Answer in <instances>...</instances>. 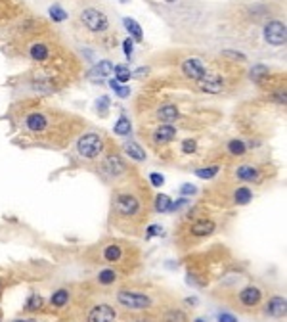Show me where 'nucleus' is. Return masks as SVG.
<instances>
[{
	"label": "nucleus",
	"mask_w": 287,
	"mask_h": 322,
	"mask_svg": "<svg viewBox=\"0 0 287 322\" xmlns=\"http://www.w3.org/2000/svg\"><path fill=\"white\" fill-rule=\"evenodd\" d=\"M245 150H247V146H245L243 140H230L228 142V152L232 154V156H243Z\"/></svg>",
	"instance_id": "obj_26"
},
{
	"label": "nucleus",
	"mask_w": 287,
	"mask_h": 322,
	"mask_svg": "<svg viewBox=\"0 0 287 322\" xmlns=\"http://www.w3.org/2000/svg\"><path fill=\"white\" fill-rule=\"evenodd\" d=\"M122 23H125V27H127V31L131 33V37L134 39V41H138V43H140V41L144 39V33H142V27H140L138 23H136V21H134L132 18H125V19H122Z\"/></svg>",
	"instance_id": "obj_19"
},
{
	"label": "nucleus",
	"mask_w": 287,
	"mask_h": 322,
	"mask_svg": "<svg viewBox=\"0 0 287 322\" xmlns=\"http://www.w3.org/2000/svg\"><path fill=\"white\" fill-rule=\"evenodd\" d=\"M182 73L188 79L197 83V81L207 73V67H205V63L201 60H197V58H188V60L182 61Z\"/></svg>",
	"instance_id": "obj_7"
},
{
	"label": "nucleus",
	"mask_w": 287,
	"mask_h": 322,
	"mask_svg": "<svg viewBox=\"0 0 287 322\" xmlns=\"http://www.w3.org/2000/svg\"><path fill=\"white\" fill-rule=\"evenodd\" d=\"M104 169H105V173H109V174H121L125 173V163H122V159L119 156H107L105 157V161H104Z\"/></svg>",
	"instance_id": "obj_14"
},
{
	"label": "nucleus",
	"mask_w": 287,
	"mask_h": 322,
	"mask_svg": "<svg viewBox=\"0 0 287 322\" xmlns=\"http://www.w3.org/2000/svg\"><path fill=\"white\" fill-rule=\"evenodd\" d=\"M115 209L121 217H134L140 209V200L132 194H119L115 201Z\"/></svg>",
	"instance_id": "obj_5"
},
{
	"label": "nucleus",
	"mask_w": 287,
	"mask_h": 322,
	"mask_svg": "<svg viewBox=\"0 0 287 322\" xmlns=\"http://www.w3.org/2000/svg\"><path fill=\"white\" fill-rule=\"evenodd\" d=\"M46 127H48V119H46V115H44V114H38V112H35V114L27 115V119H25V129H27V131L43 132Z\"/></svg>",
	"instance_id": "obj_11"
},
{
	"label": "nucleus",
	"mask_w": 287,
	"mask_h": 322,
	"mask_svg": "<svg viewBox=\"0 0 287 322\" xmlns=\"http://www.w3.org/2000/svg\"><path fill=\"white\" fill-rule=\"evenodd\" d=\"M80 23L87 27L88 31L92 33H104L105 29L109 27V21H107V16L104 12L96 8H85L80 12Z\"/></svg>",
	"instance_id": "obj_3"
},
{
	"label": "nucleus",
	"mask_w": 287,
	"mask_h": 322,
	"mask_svg": "<svg viewBox=\"0 0 287 322\" xmlns=\"http://www.w3.org/2000/svg\"><path fill=\"white\" fill-rule=\"evenodd\" d=\"M264 77H268V67L266 65H255L251 69V79L255 83H262Z\"/></svg>",
	"instance_id": "obj_30"
},
{
	"label": "nucleus",
	"mask_w": 287,
	"mask_h": 322,
	"mask_svg": "<svg viewBox=\"0 0 287 322\" xmlns=\"http://www.w3.org/2000/svg\"><path fill=\"white\" fill-rule=\"evenodd\" d=\"M195 322H205V320H203V318H197V320H195Z\"/></svg>",
	"instance_id": "obj_47"
},
{
	"label": "nucleus",
	"mask_w": 287,
	"mask_h": 322,
	"mask_svg": "<svg viewBox=\"0 0 287 322\" xmlns=\"http://www.w3.org/2000/svg\"><path fill=\"white\" fill-rule=\"evenodd\" d=\"M197 83H199L201 90H203V92H209V94H218V92H222V88H224L222 77H218L215 73H209V71H207Z\"/></svg>",
	"instance_id": "obj_8"
},
{
	"label": "nucleus",
	"mask_w": 287,
	"mask_h": 322,
	"mask_svg": "<svg viewBox=\"0 0 287 322\" xmlns=\"http://www.w3.org/2000/svg\"><path fill=\"white\" fill-rule=\"evenodd\" d=\"M107 104H109V100L107 98H102V100H98V108H100V112H105L107 110Z\"/></svg>",
	"instance_id": "obj_42"
},
{
	"label": "nucleus",
	"mask_w": 287,
	"mask_h": 322,
	"mask_svg": "<svg viewBox=\"0 0 287 322\" xmlns=\"http://www.w3.org/2000/svg\"><path fill=\"white\" fill-rule=\"evenodd\" d=\"M149 181H151V184L155 186V188H161L163 186V183H165V178L161 176L159 173H151L149 174Z\"/></svg>",
	"instance_id": "obj_37"
},
{
	"label": "nucleus",
	"mask_w": 287,
	"mask_h": 322,
	"mask_svg": "<svg viewBox=\"0 0 287 322\" xmlns=\"http://www.w3.org/2000/svg\"><path fill=\"white\" fill-rule=\"evenodd\" d=\"M29 54L35 61H46L50 58V46H46L44 43H35L29 48Z\"/></svg>",
	"instance_id": "obj_15"
},
{
	"label": "nucleus",
	"mask_w": 287,
	"mask_h": 322,
	"mask_svg": "<svg viewBox=\"0 0 287 322\" xmlns=\"http://www.w3.org/2000/svg\"><path fill=\"white\" fill-rule=\"evenodd\" d=\"M220 171L217 165H213V167H203V169H197L195 171V174L199 176V178H213V176H217V173Z\"/></svg>",
	"instance_id": "obj_33"
},
{
	"label": "nucleus",
	"mask_w": 287,
	"mask_h": 322,
	"mask_svg": "<svg viewBox=\"0 0 287 322\" xmlns=\"http://www.w3.org/2000/svg\"><path fill=\"white\" fill-rule=\"evenodd\" d=\"M169 205H171V198L165 196V194H159L155 198V211L157 213H167L169 211Z\"/></svg>",
	"instance_id": "obj_31"
},
{
	"label": "nucleus",
	"mask_w": 287,
	"mask_h": 322,
	"mask_svg": "<svg viewBox=\"0 0 287 322\" xmlns=\"http://www.w3.org/2000/svg\"><path fill=\"white\" fill-rule=\"evenodd\" d=\"M136 322H153V320H149V318H140V320H136Z\"/></svg>",
	"instance_id": "obj_44"
},
{
	"label": "nucleus",
	"mask_w": 287,
	"mask_h": 322,
	"mask_svg": "<svg viewBox=\"0 0 287 322\" xmlns=\"http://www.w3.org/2000/svg\"><path fill=\"white\" fill-rule=\"evenodd\" d=\"M234 200L237 205H245V203H249L253 200V192L247 186H239L234 194Z\"/></svg>",
	"instance_id": "obj_23"
},
{
	"label": "nucleus",
	"mask_w": 287,
	"mask_h": 322,
	"mask_svg": "<svg viewBox=\"0 0 287 322\" xmlns=\"http://www.w3.org/2000/svg\"><path fill=\"white\" fill-rule=\"evenodd\" d=\"M215 228H217V225L211 219H199L190 227V232L193 236H209L215 232Z\"/></svg>",
	"instance_id": "obj_13"
},
{
	"label": "nucleus",
	"mask_w": 287,
	"mask_h": 322,
	"mask_svg": "<svg viewBox=\"0 0 287 322\" xmlns=\"http://www.w3.org/2000/svg\"><path fill=\"white\" fill-rule=\"evenodd\" d=\"M235 176H237V178H241V181H257V178H259V171H257L255 167L241 165V167H237Z\"/></svg>",
	"instance_id": "obj_20"
},
{
	"label": "nucleus",
	"mask_w": 287,
	"mask_h": 322,
	"mask_svg": "<svg viewBox=\"0 0 287 322\" xmlns=\"http://www.w3.org/2000/svg\"><path fill=\"white\" fill-rule=\"evenodd\" d=\"M122 50H125V56L131 60V56H132V50H134V44H132V39L129 37V39H125L122 41Z\"/></svg>",
	"instance_id": "obj_36"
},
{
	"label": "nucleus",
	"mask_w": 287,
	"mask_h": 322,
	"mask_svg": "<svg viewBox=\"0 0 287 322\" xmlns=\"http://www.w3.org/2000/svg\"><path fill=\"white\" fill-rule=\"evenodd\" d=\"M262 35H264V41L268 44H272V46H281V44H285V39H287L285 23L279 21V19L268 21V23L264 25Z\"/></svg>",
	"instance_id": "obj_4"
},
{
	"label": "nucleus",
	"mask_w": 287,
	"mask_h": 322,
	"mask_svg": "<svg viewBox=\"0 0 287 322\" xmlns=\"http://www.w3.org/2000/svg\"><path fill=\"white\" fill-rule=\"evenodd\" d=\"M122 150H125V152H127V156L132 157L134 161H144V159H146V152L140 148L136 142H131V140H129V142H125Z\"/></svg>",
	"instance_id": "obj_16"
},
{
	"label": "nucleus",
	"mask_w": 287,
	"mask_h": 322,
	"mask_svg": "<svg viewBox=\"0 0 287 322\" xmlns=\"http://www.w3.org/2000/svg\"><path fill=\"white\" fill-rule=\"evenodd\" d=\"M197 192V188L193 186V184H184L182 188H180V194L182 196H191V194H195Z\"/></svg>",
	"instance_id": "obj_38"
},
{
	"label": "nucleus",
	"mask_w": 287,
	"mask_h": 322,
	"mask_svg": "<svg viewBox=\"0 0 287 322\" xmlns=\"http://www.w3.org/2000/svg\"><path fill=\"white\" fill-rule=\"evenodd\" d=\"M163 322H188V318H186V314H184L182 311H178V309H171V311H167L165 313Z\"/></svg>",
	"instance_id": "obj_28"
},
{
	"label": "nucleus",
	"mask_w": 287,
	"mask_h": 322,
	"mask_svg": "<svg viewBox=\"0 0 287 322\" xmlns=\"http://www.w3.org/2000/svg\"><path fill=\"white\" fill-rule=\"evenodd\" d=\"M115 318H117V313H115L113 307L107 303H100L90 309L87 322H113Z\"/></svg>",
	"instance_id": "obj_6"
},
{
	"label": "nucleus",
	"mask_w": 287,
	"mask_h": 322,
	"mask_svg": "<svg viewBox=\"0 0 287 322\" xmlns=\"http://www.w3.org/2000/svg\"><path fill=\"white\" fill-rule=\"evenodd\" d=\"M165 2H169V4H173V2H176V0H165Z\"/></svg>",
	"instance_id": "obj_45"
},
{
	"label": "nucleus",
	"mask_w": 287,
	"mask_h": 322,
	"mask_svg": "<svg viewBox=\"0 0 287 322\" xmlns=\"http://www.w3.org/2000/svg\"><path fill=\"white\" fill-rule=\"evenodd\" d=\"M176 136V127L173 125H159L153 131V142L155 144H167Z\"/></svg>",
	"instance_id": "obj_12"
},
{
	"label": "nucleus",
	"mask_w": 287,
	"mask_h": 322,
	"mask_svg": "<svg viewBox=\"0 0 287 322\" xmlns=\"http://www.w3.org/2000/svg\"><path fill=\"white\" fill-rule=\"evenodd\" d=\"M163 232V228L159 227V225H151V227L148 228V238H151V236H159Z\"/></svg>",
	"instance_id": "obj_41"
},
{
	"label": "nucleus",
	"mask_w": 287,
	"mask_h": 322,
	"mask_svg": "<svg viewBox=\"0 0 287 322\" xmlns=\"http://www.w3.org/2000/svg\"><path fill=\"white\" fill-rule=\"evenodd\" d=\"M115 134H121V136L131 134V119L129 117H125V115L119 117V121L115 123Z\"/></svg>",
	"instance_id": "obj_25"
},
{
	"label": "nucleus",
	"mask_w": 287,
	"mask_h": 322,
	"mask_svg": "<svg viewBox=\"0 0 287 322\" xmlns=\"http://www.w3.org/2000/svg\"><path fill=\"white\" fill-rule=\"evenodd\" d=\"M16 322H35V320H16Z\"/></svg>",
	"instance_id": "obj_46"
},
{
	"label": "nucleus",
	"mask_w": 287,
	"mask_h": 322,
	"mask_svg": "<svg viewBox=\"0 0 287 322\" xmlns=\"http://www.w3.org/2000/svg\"><path fill=\"white\" fill-rule=\"evenodd\" d=\"M178 108L173 104H167V105H161L159 108V112H157V117L161 119V121H174L176 117H178Z\"/></svg>",
	"instance_id": "obj_18"
},
{
	"label": "nucleus",
	"mask_w": 287,
	"mask_h": 322,
	"mask_svg": "<svg viewBox=\"0 0 287 322\" xmlns=\"http://www.w3.org/2000/svg\"><path fill=\"white\" fill-rule=\"evenodd\" d=\"M218 322H237L234 314H228V313H220L218 314Z\"/></svg>",
	"instance_id": "obj_40"
},
{
	"label": "nucleus",
	"mask_w": 287,
	"mask_h": 322,
	"mask_svg": "<svg viewBox=\"0 0 287 322\" xmlns=\"http://www.w3.org/2000/svg\"><path fill=\"white\" fill-rule=\"evenodd\" d=\"M67 301H69V290H63V288L58 290V292H54L52 297H50V303L54 307H65Z\"/></svg>",
	"instance_id": "obj_22"
},
{
	"label": "nucleus",
	"mask_w": 287,
	"mask_h": 322,
	"mask_svg": "<svg viewBox=\"0 0 287 322\" xmlns=\"http://www.w3.org/2000/svg\"><path fill=\"white\" fill-rule=\"evenodd\" d=\"M237 299L243 307H257L262 299V292L257 286H247L237 294Z\"/></svg>",
	"instance_id": "obj_10"
},
{
	"label": "nucleus",
	"mask_w": 287,
	"mask_h": 322,
	"mask_svg": "<svg viewBox=\"0 0 287 322\" xmlns=\"http://www.w3.org/2000/svg\"><path fill=\"white\" fill-rule=\"evenodd\" d=\"M40 307H43V297L38 296V294H33V296L27 299V303H25L27 311H38Z\"/></svg>",
	"instance_id": "obj_32"
},
{
	"label": "nucleus",
	"mask_w": 287,
	"mask_h": 322,
	"mask_svg": "<svg viewBox=\"0 0 287 322\" xmlns=\"http://www.w3.org/2000/svg\"><path fill=\"white\" fill-rule=\"evenodd\" d=\"M287 313V301L285 297L281 296H274L268 303L264 305V314L266 316H272V318H283Z\"/></svg>",
	"instance_id": "obj_9"
},
{
	"label": "nucleus",
	"mask_w": 287,
	"mask_h": 322,
	"mask_svg": "<svg viewBox=\"0 0 287 322\" xmlns=\"http://www.w3.org/2000/svg\"><path fill=\"white\" fill-rule=\"evenodd\" d=\"M109 87L113 88L115 92L121 96V98H127V96L131 94V88H129V87H121V85H119L115 79H113V81H109Z\"/></svg>",
	"instance_id": "obj_34"
},
{
	"label": "nucleus",
	"mask_w": 287,
	"mask_h": 322,
	"mask_svg": "<svg viewBox=\"0 0 287 322\" xmlns=\"http://www.w3.org/2000/svg\"><path fill=\"white\" fill-rule=\"evenodd\" d=\"M113 71H115V81H119V83H127V81H131L132 73L127 65H113Z\"/></svg>",
	"instance_id": "obj_27"
},
{
	"label": "nucleus",
	"mask_w": 287,
	"mask_h": 322,
	"mask_svg": "<svg viewBox=\"0 0 287 322\" xmlns=\"http://www.w3.org/2000/svg\"><path fill=\"white\" fill-rule=\"evenodd\" d=\"M195 150H197V142H195V140H184L182 142V152L184 154H193V152H195Z\"/></svg>",
	"instance_id": "obj_35"
},
{
	"label": "nucleus",
	"mask_w": 287,
	"mask_h": 322,
	"mask_svg": "<svg viewBox=\"0 0 287 322\" xmlns=\"http://www.w3.org/2000/svg\"><path fill=\"white\" fill-rule=\"evenodd\" d=\"M48 14H50V18H52L56 23H61V21L67 19V12L61 8V6H58V4H54L52 8L48 10Z\"/></svg>",
	"instance_id": "obj_29"
},
{
	"label": "nucleus",
	"mask_w": 287,
	"mask_h": 322,
	"mask_svg": "<svg viewBox=\"0 0 287 322\" xmlns=\"http://www.w3.org/2000/svg\"><path fill=\"white\" fill-rule=\"evenodd\" d=\"M117 301L125 309H131V311H142V309H149L151 307V299L146 294H140V292H132V290H121L117 294Z\"/></svg>",
	"instance_id": "obj_2"
},
{
	"label": "nucleus",
	"mask_w": 287,
	"mask_h": 322,
	"mask_svg": "<svg viewBox=\"0 0 287 322\" xmlns=\"http://www.w3.org/2000/svg\"><path fill=\"white\" fill-rule=\"evenodd\" d=\"M274 100L279 102V104L285 105V92H278V94H274Z\"/></svg>",
	"instance_id": "obj_43"
},
{
	"label": "nucleus",
	"mask_w": 287,
	"mask_h": 322,
	"mask_svg": "<svg viewBox=\"0 0 287 322\" xmlns=\"http://www.w3.org/2000/svg\"><path fill=\"white\" fill-rule=\"evenodd\" d=\"M111 73H113V63H111L109 60H104V61H100V63L96 65L90 75H98V77H107V75H111Z\"/></svg>",
	"instance_id": "obj_24"
},
{
	"label": "nucleus",
	"mask_w": 287,
	"mask_h": 322,
	"mask_svg": "<svg viewBox=\"0 0 287 322\" xmlns=\"http://www.w3.org/2000/svg\"><path fill=\"white\" fill-rule=\"evenodd\" d=\"M77 150L78 154H80V157L96 159V157L102 154V150H104V138L100 134H96V132H87V134H83L78 138Z\"/></svg>",
	"instance_id": "obj_1"
},
{
	"label": "nucleus",
	"mask_w": 287,
	"mask_h": 322,
	"mask_svg": "<svg viewBox=\"0 0 287 322\" xmlns=\"http://www.w3.org/2000/svg\"><path fill=\"white\" fill-rule=\"evenodd\" d=\"M96 280H98V284H102V286H111L115 280H117V272H115L113 269H104L98 272Z\"/></svg>",
	"instance_id": "obj_21"
},
{
	"label": "nucleus",
	"mask_w": 287,
	"mask_h": 322,
	"mask_svg": "<svg viewBox=\"0 0 287 322\" xmlns=\"http://www.w3.org/2000/svg\"><path fill=\"white\" fill-rule=\"evenodd\" d=\"M122 249L119 244H109L104 247V261L105 263H117L121 259Z\"/></svg>",
	"instance_id": "obj_17"
},
{
	"label": "nucleus",
	"mask_w": 287,
	"mask_h": 322,
	"mask_svg": "<svg viewBox=\"0 0 287 322\" xmlns=\"http://www.w3.org/2000/svg\"><path fill=\"white\" fill-rule=\"evenodd\" d=\"M224 56H228V58H234V60H239V61H245V56L239 52H232V50H224Z\"/></svg>",
	"instance_id": "obj_39"
}]
</instances>
